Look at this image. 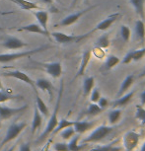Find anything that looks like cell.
<instances>
[{
  "instance_id": "1",
  "label": "cell",
  "mask_w": 145,
  "mask_h": 151,
  "mask_svg": "<svg viewBox=\"0 0 145 151\" xmlns=\"http://www.w3.org/2000/svg\"><path fill=\"white\" fill-rule=\"evenodd\" d=\"M62 93H63V83H61L60 85V89H59V93H58V97H57V101H56V106L55 108V111L50 116V119H48V122L45 127V129L44 130V132L42 133V135L39 136V138L38 139V142H42L44 141L45 138L48 137V135L50 133H52L53 129L56 127V125L58 124V112L59 109H60V102H61V98H62Z\"/></svg>"
},
{
  "instance_id": "2",
  "label": "cell",
  "mask_w": 145,
  "mask_h": 151,
  "mask_svg": "<svg viewBox=\"0 0 145 151\" xmlns=\"http://www.w3.org/2000/svg\"><path fill=\"white\" fill-rule=\"evenodd\" d=\"M115 127L113 125H100L95 129L86 138L83 140V143H98L105 138L108 137L113 132Z\"/></svg>"
},
{
  "instance_id": "3",
  "label": "cell",
  "mask_w": 145,
  "mask_h": 151,
  "mask_svg": "<svg viewBox=\"0 0 145 151\" xmlns=\"http://www.w3.org/2000/svg\"><path fill=\"white\" fill-rule=\"evenodd\" d=\"M47 47H41L34 48L32 50H26V52H14V53H0V63H7V62H11L17 59L27 58V56L36 55L38 52H44L45 50H47Z\"/></svg>"
},
{
  "instance_id": "4",
  "label": "cell",
  "mask_w": 145,
  "mask_h": 151,
  "mask_svg": "<svg viewBox=\"0 0 145 151\" xmlns=\"http://www.w3.org/2000/svg\"><path fill=\"white\" fill-rule=\"evenodd\" d=\"M89 35H90V33H87V34H85V35H81V36L67 35V34H64L61 32H52L50 34V36L55 40V42L60 45H66V44H70V42H77L79 41H81V40L87 38Z\"/></svg>"
},
{
  "instance_id": "5",
  "label": "cell",
  "mask_w": 145,
  "mask_h": 151,
  "mask_svg": "<svg viewBox=\"0 0 145 151\" xmlns=\"http://www.w3.org/2000/svg\"><path fill=\"white\" fill-rule=\"evenodd\" d=\"M139 140H140V134L136 132L135 130H129L123 135V145L124 151H134V149L138 146Z\"/></svg>"
},
{
  "instance_id": "6",
  "label": "cell",
  "mask_w": 145,
  "mask_h": 151,
  "mask_svg": "<svg viewBox=\"0 0 145 151\" xmlns=\"http://www.w3.org/2000/svg\"><path fill=\"white\" fill-rule=\"evenodd\" d=\"M27 127L26 122H20V124H12L8 127L5 137L3 139V141L1 142V146L9 143L12 140H14L17 136H19V134L23 132V129Z\"/></svg>"
},
{
  "instance_id": "7",
  "label": "cell",
  "mask_w": 145,
  "mask_h": 151,
  "mask_svg": "<svg viewBox=\"0 0 145 151\" xmlns=\"http://www.w3.org/2000/svg\"><path fill=\"white\" fill-rule=\"evenodd\" d=\"M2 75L5 76V77L15 78V79H18V80H21L22 82H25L26 84L30 85V86L33 88L34 91H35V93H36V95L38 94V91H37V88H36V85H35V81L32 80V79H31L25 72H23V71L9 70V71H7V72L2 73Z\"/></svg>"
},
{
  "instance_id": "8",
  "label": "cell",
  "mask_w": 145,
  "mask_h": 151,
  "mask_svg": "<svg viewBox=\"0 0 145 151\" xmlns=\"http://www.w3.org/2000/svg\"><path fill=\"white\" fill-rule=\"evenodd\" d=\"M1 45L7 50H19V48L29 45L28 42L22 41L19 38H16V37H7Z\"/></svg>"
},
{
  "instance_id": "9",
  "label": "cell",
  "mask_w": 145,
  "mask_h": 151,
  "mask_svg": "<svg viewBox=\"0 0 145 151\" xmlns=\"http://www.w3.org/2000/svg\"><path fill=\"white\" fill-rule=\"evenodd\" d=\"M94 7H95V6L88 7L87 9L82 10V11H80V12L74 13V14H70V15L66 16L65 18H63V19L61 20V22L59 23V26H61V27H67V26H70V25L74 24V23L77 22L82 16L85 15V14H86L87 12H89L90 10H92Z\"/></svg>"
},
{
  "instance_id": "10",
  "label": "cell",
  "mask_w": 145,
  "mask_h": 151,
  "mask_svg": "<svg viewBox=\"0 0 145 151\" xmlns=\"http://www.w3.org/2000/svg\"><path fill=\"white\" fill-rule=\"evenodd\" d=\"M45 72L52 78H59L62 74V65L60 62H50V63H42Z\"/></svg>"
},
{
  "instance_id": "11",
  "label": "cell",
  "mask_w": 145,
  "mask_h": 151,
  "mask_svg": "<svg viewBox=\"0 0 145 151\" xmlns=\"http://www.w3.org/2000/svg\"><path fill=\"white\" fill-rule=\"evenodd\" d=\"M119 17V13H113V14H111L110 16H108L107 18H105L103 21H101L100 23L96 25V27L94 28L93 31H91V33L95 32V31H106L108 30L109 28L112 26V25L115 23L118 18Z\"/></svg>"
},
{
  "instance_id": "12",
  "label": "cell",
  "mask_w": 145,
  "mask_h": 151,
  "mask_svg": "<svg viewBox=\"0 0 145 151\" xmlns=\"http://www.w3.org/2000/svg\"><path fill=\"white\" fill-rule=\"evenodd\" d=\"M28 106H24L21 108H9L0 105V121H4V119L12 118L13 116L23 112L24 110H26Z\"/></svg>"
},
{
  "instance_id": "13",
  "label": "cell",
  "mask_w": 145,
  "mask_h": 151,
  "mask_svg": "<svg viewBox=\"0 0 145 151\" xmlns=\"http://www.w3.org/2000/svg\"><path fill=\"white\" fill-rule=\"evenodd\" d=\"M134 94H135V91H131V92H126V94H123V96L118 97V98L113 103V109L126 107V105H128L130 103V101L132 100Z\"/></svg>"
},
{
  "instance_id": "14",
  "label": "cell",
  "mask_w": 145,
  "mask_h": 151,
  "mask_svg": "<svg viewBox=\"0 0 145 151\" xmlns=\"http://www.w3.org/2000/svg\"><path fill=\"white\" fill-rule=\"evenodd\" d=\"M94 127H95V124L88 121L74 122V124H73V129H74L75 132L78 133V134H83V133L87 132L88 130L92 129Z\"/></svg>"
},
{
  "instance_id": "15",
  "label": "cell",
  "mask_w": 145,
  "mask_h": 151,
  "mask_svg": "<svg viewBox=\"0 0 145 151\" xmlns=\"http://www.w3.org/2000/svg\"><path fill=\"white\" fill-rule=\"evenodd\" d=\"M18 31H26V32H30V33L39 34V35L47 37V38H50V34L42 29V28L39 26L38 23H32V24L26 25V26H23L22 28L18 29Z\"/></svg>"
},
{
  "instance_id": "16",
  "label": "cell",
  "mask_w": 145,
  "mask_h": 151,
  "mask_svg": "<svg viewBox=\"0 0 145 151\" xmlns=\"http://www.w3.org/2000/svg\"><path fill=\"white\" fill-rule=\"evenodd\" d=\"M36 88H39L44 92H47L50 95V99H52V92H53V86L52 84V82L45 78H39L38 80L35 81Z\"/></svg>"
},
{
  "instance_id": "17",
  "label": "cell",
  "mask_w": 145,
  "mask_h": 151,
  "mask_svg": "<svg viewBox=\"0 0 145 151\" xmlns=\"http://www.w3.org/2000/svg\"><path fill=\"white\" fill-rule=\"evenodd\" d=\"M133 82H134V75L133 74H130V75H127L126 78L123 79V81L121 82V86H119V89L118 91V94H116V98L123 96V94H126L130 87L132 86Z\"/></svg>"
},
{
  "instance_id": "18",
  "label": "cell",
  "mask_w": 145,
  "mask_h": 151,
  "mask_svg": "<svg viewBox=\"0 0 145 151\" xmlns=\"http://www.w3.org/2000/svg\"><path fill=\"white\" fill-rule=\"evenodd\" d=\"M91 58V52L90 50H86V52H83L82 55V58L80 61V65H79V69L77 71V74H76V77H79V76H83L85 74V71H86V68L88 66V63L90 61Z\"/></svg>"
},
{
  "instance_id": "19",
  "label": "cell",
  "mask_w": 145,
  "mask_h": 151,
  "mask_svg": "<svg viewBox=\"0 0 145 151\" xmlns=\"http://www.w3.org/2000/svg\"><path fill=\"white\" fill-rule=\"evenodd\" d=\"M34 15H35L36 19L38 20V24L39 26H41L45 31L48 32V30H47L48 13L47 11H42V10L36 11V12H34Z\"/></svg>"
},
{
  "instance_id": "20",
  "label": "cell",
  "mask_w": 145,
  "mask_h": 151,
  "mask_svg": "<svg viewBox=\"0 0 145 151\" xmlns=\"http://www.w3.org/2000/svg\"><path fill=\"white\" fill-rule=\"evenodd\" d=\"M9 1L17 4L21 9L24 10H42V8L38 4L33 3V2L28 1V0H9Z\"/></svg>"
},
{
  "instance_id": "21",
  "label": "cell",
  "mask_w": 145,
  "mask_h": 151,
  "mask_svg": "<svg viewBox=\"0 0 145 151\" xmlns=\"http://www.w3.org/2000/svg\"><path fill=\"white\" fill-rule=\"evenodd\" d=\"M42 114L39 112V110L37 109V107L35 108L34 111V116H33V121H32V134H35V132L38 130V129L42 127Z\"/></svg>"
},
{
  "instance_id": "22",
  "label": "cell",
  "mask_w": 145,
  "mask_h": 151,
  "mask_svg": "<svg viewBox=\"0 0 145 151\" xmlns=\"http://www.w3.org/2000/svg\"><path fill=\"white\" fill-rule=\"evenodd\" d=\"M134 32H135V35L139 41L144 42V40H145V24H144L143 20L140 19L135 22Z\"/></svg>"
},
{
  "instance_id": "23",
  "label": "cell",
  "mask_w": 145,
  "mask_h": 151,
  "mask_svg": "<svg viewBox=\"0 0 145 151\" xmlns=\"http://www.w3.org/2000/svg\"><path fill=\"white\" fill-rule=\"evenodd\" d=\"M36 107H37V109L39 110V112L41 113L42 115H44L45 118H47V116L50 115L47 104L45 103L44 100H42L38 94H37V98H36Z\"/></svg>"
},
{
  "instance_id": "24",
  "label": "cell",
  "mask_w": 145,
  "mask_h": 151,
  "mask_svg": "<svg viewBox=\"0 0 145 151\" xmlns=\"http://www.w3.org/2000/svg\"><path fill=\"white\" fill-rule=\"evenodd\" d=\"M95 87V78L93 76L90 77H86L83 81V94L84 96L90 95L91 91L93 90V88Z\"/></svg>"
},
{
  "instance_id": "25",
  "label": "cell",
  "mask_w": 145,
  "mask_h": 151,
  "mask_svg": "<svg viewBox=\"0 0 145 151\" xmlns=\"http://www.w3.org/2000/svg\"><path fill=\"white\" fill-rule=\"evenodd\" d=\"M134 8L136 14L141 19H144V0H129Z\"/></svg>"
},
{
  "instance_id": "26",
  "label": "cell",
  "mask_w": 145,
  "mask_h": 151,
  "mask_svg": "<svg viewBox=\"0 0 145 151\" xmlns=\"http://www.w3.org/2000/svg\"><path fill=\"white\" fill-rule=\"evenodd\" d=\"M80 135L81 134H76L74 136H72L70 139H69V142L67 143L68 145V149L69 151H80L82 149L81 145H79V140H80Z\"/></svg>"
},
{
  "instance_id": "27",
  "label": "cell",
  "mask_w": 145,
  "mask_h": 151,
  "mask_svg": "<svg viewBox=\"0 0 145 151\" xmlns=\"http://www.w3.org/2000/svg\"><path fill=\"white\" fill-rule=\"evenodd\" d=\"M73 124H74V122L73 121H69V119H64V118L61 119L60 121H58V124H57V125H56L55 129H53L52 133L53 134H57V133L60 132L62 129H66V127H72Z\"/></svg>"
},
{
  "instance_id": "28",
  "label": "cell",
  "mask_w": 145,
  "mask_h": 151,
  "mask_svg": "<svg viewBox=\"0 0 145 151\" xmlns=\"http://www.w3.org/2000/svg\"><path fill=\"white\" fill-rule=\"evenodd\" d=\"M121 109H118V108H116V109H113L111 112L109 113V116H108V119H109V122L112 125L116 124V122H118L119 119L121 118Z\"/></svg>"
},
{
  "instance_id": "29",
  "label": "cell",
  "mask_w": 145,
  "mask_h": 151,
  "mask_svg": "<svg viewBox=\"0 0 145 151\" xmlns=\"http://www.w3.org/2000/svg\"><path fill=\"white\" fill-rule=\"evenodd\" d=\"M119 62H121V59H119L118 56L111 55L108 56L106 63H105V68H106L107 70H111V69H113V67H116Z\"/></svg>"
},
{
  "instance_id": "30",
  "label": "cell",
  "mask_w": 145,
  "mask_h": 151,
  "mask_svg": "<svg viewBox=\"0 0 145 151\" xmlns=\"http://www.w3.org/2000/svg\"><path fill=\"white\" fill-rule=\"evenodd\" d=\"M103 112V109L99 107V105L97 103H91L89 104V106L87 108V111H86V114L88 116H98Z\"/></svg>"
},
{
  "instance_id": "31",
  "label": "cell",
  "mask_w": 145,
  "mask_h": 151,
  "mask_svg": "<svg viewBox=\"0 0 145 151\" xmlns=\"http://www.w3.org/2000/svg\"><path fill=\"white\" fill-rule=\"evenodd\" d=\"M123 148L119 146H116V145H100V146H96L92 148L90 151H121Z\"/></svg>"
},
{
  "instance_id": "32",
  "label": "cell",
  "mask_w": 145,
  "mask_h": 151,
  "mask_svg": "<svg viewBox=\"0 0 145 151\" xmlns=\"http://www.w3.org/2000/svg\"><path fill=\"white\" fill-rule=\"evenodd\" d=\"M59 133H60V136L64 139V140H69L72 136L75 135L76 132H75L74 129H73V125H72V127H68L66 129H62Z\"/></svg>"
},
{
  "instance_id": "33",
  "label": "cell",
  "mask_w": 145,
  "mask_h": 151,
  "mask_svg": "<svg viewBox=\"0 0 145 151\" xmlns=\"http://www.w3.org/2000/svg\"><path fill=\"white\" fill-rule=\"evenodd\" d=\"M97 45L101 48H107L110 47V40H109V36L107 34L101 36L100 38L97 40Z\"/></svg>"
},
{
  "instance_id": "34",
  "label": "cell",
  "mask_w": 145,
  "mask_h": 151,
  "mask_svg": "<svg viewBox=\"0 0 145 151\" xmlns=\"http://www.w3.org/2000/svg\"><path fill=\"white\" fill-rule=\"evenodd\" d=\"M19 98V96H15V95H12L11 92H6L5 90H3L0 94V104L2 103H5L7 101H10V100H14V99H17Z\"/></svg>"
},
{
  "instance_id": "35",
  "label": "cell",
  "mask_w": 145,
  "mask_h": 151,
  "mask_svg": "<svg viewBox=\"0 0 145 151\" xmlns=\"http://www.w3.org/2000/svg\"><path fill=\"white\" fill-rule=\"evenodd\" d=\"M130 36H131V32H130V29L126 25H123L121 27V39L123 40L124 42H128L130 39Z\"/></svg>"
},
{
  "instance_id": "36",
  "label": "cell",
  "mask_w": 145,
  "mask_h": 151,
  "mask_svg": "<svg viewBox=\"0 0 145 151\" xmlns=\"http://www.w3.org/2000/svg\"><path fill=\"white\" fill-rule=\"evenodd\" d=\"M136 112H135V119L138 121H143L145 119V109L141 105H136Z\"/></svg>"
},
{
  "instance_id": "37",
  "label": "cell",
  "mask_w": 145,
  "mask_h": 151,
  "mask_svg": "<svg viewBox=\"0 0 145 151\" xmlns=\"http://www.w3.org/2000/svg\"><path fill=\"white\" fill-rule=\"evenodd\" d=\"M132 55H133V61H138L144 58L145 55V47H142V48H138V50H135L132 52Z\"/></svg>"
},
{
  "instance_id": "38",
  "label": "cell",
  "mask_w": 145,
  "mask_h": 151,
  "mask_svg": "<svg viewBox=\"0 0 145 151\" xmlns=\"http://www.w3.org/2000/svg\"><path fill=\"white\" fill-rule=\"evenodd\" d=\"M101 98V93L98 88H93V90L90 93V101L91 103H97L99 99Z\"/></svg>"
},
{
  "instance_id": "39",
  "label": "cell",
  "mask_w": 145,
  "mask_h": 151,
  "mask_svg": "<svg viewBox=\"0 0 145 151\" xmlns=\"http://www.w3.org/2000/svg\"><path fill=\"white\" fill-rule=\"evenodd\" d=\"M53 149L55 151H69L68 145L65 142H56L53 144Z\"/></svg>"
},
{
  "instance_id": "40",
  "label": "cell",
  "mask_w": 145,
  "mask_h": 151,
  "mask_svg": "<svg viewBox=\"0 0 145 151\" xmlns=\"http://www.w3.org/2000/svg\"><path fill=\"white\" fill-rule=\"evenodd\" d=\"M97 104L99 105V107L102 108V109H106V108L109 106V101H108V99L106 98V97H102L99 99V101L97 102Z\"/></svg>"
},
{
  "instance_id": "41",
  "label": "cell",
  "mask_w": 145,
  "mask_h": 151,
  "mask_svg": "<svg viewBox=\"0 0 145 151\" xmlns=\"http://www.w3.org/2000/svg\"><path fill=\"white\" fill-rule=\"evenodd\" d=\"M133 52V50H132ZM132 52H128L126 55V56L123 58V60H121V63L123 64H129L130 62L133 61V55H132Z\"/></svg>"
},
{
  "instance_id": "42",
  "label": "cell",
  "mask_w": 145,
  "mask_h": 151,
  "mask_svg": "<svg viewBox=\"0 0 145 151\" xmlns=\"http://www.w3.org/2000/svg\"><path fill=\"white\" fill-rule=\"evenodd\" d=\"M19 151H31V146L29 143H22L20 145Z\"/></svg>"
},
{
  "instance_id": "43",
  "label": "cell",
  "mask_w": 145,
  "mask_h": 151,
  "mask_svg": "<svg viewBox=\"0 0 145 151\" xmlns=\"http://www.w3.org/2000/svg\"><path fill=\"white\" fill-rule=\"evenodd\" d=\"M140 105L141 106H145V90L140 95Z\"/></svg>"
},
{
  "instance_id": "44",
  "label": "cell",
  "mask_w": 145,
  "mask_h": 151,
  "mask_svg": "<svg viewBox=\"0 0 145 151\" xmlns=\"http://www.w3.org/2000/svg\"><path fill=\"white\" fill-rule=\"evenodd\" d=\"M42 3H45V4H52V1L53 0H41Z\"/></svg>"
},
{
  "instance_id": "45",
  "label": "cell",
  "mask_w": 145,
  "mask_h": 151,
  "mask_svg": "<svg viewBox=\"0 0 145 151\" xmlns=\"http://www.w3.org/2000/svg\"><path fill=\"white\" fill-rule=\"evenodd\" d=\"M78 1H79V0H73V1H72V4H71V7H74V6H75V4L77 3Z\"/></svg>"
},
{
  "instance_id": "46",
  "label": "cell",
  "mask_w": 145,
  "mask_h": 151,
  "mask_svg": "<svg viewBox=\"0 0 145 151\" xmlns=\"http://www.w3.org/2000/svg\"><path fill=\"white\" fill-rule=\"evenodd\" d=\"M15 148H16V146H12V147H10L9 149H7L5 151H15Z\"/></svg>"
},
{
  "instance_id": "47",
  "label": "cell",
  "mask_w": 145,
  "mask_h": 151,
  "mask_svg": "<svg viewBox=\"0 0 145 151\" xmlns=\"http://www.w3.org/2000/svg\"><path fill=\"white\" fill-rule=\"evenodd\" d=\"M140 77H145V67H144L143 71H142V73L140 74Z\"/></svg>"
},
{
  "instance_id": "48",
  "label": "cell",
  "mask_w": 145,
  "mask_h": 151,
  "mask_svg": "<svg viewBox=\"0 0 145 151\" xmlns=\"http://www.w3.org/2000/svg\"><path fill=\"white\" fill-rule=\"evenodd\" d=\"M140 151H145V141H144L143 145H142V146H141V149H140Z\"/></svg>"
},
{
  "instance_id": "49",
  "label": "cell",
  "mask_w": 145,
  "mask_h": 151,
  "mask_svg": "<svg viewBox=\"0 0 145 151\" xmlns=\"http://www.w3.org/2000/svg\"><path fill=\"white\" fill-rule=\"evenodd\" d=\"M0 90H4L3 85H2V83H1V80H0Z\"/></svg>"
},
{
  "instance_id": "50",
  "label": "cell",
  "mask_w": 145,
  "mask_h": 151,
  "mask_svg": "<svg viewBox=\"0 0 145 151\" xmlns=\"http://www.w3.org/2000/svg\"><path fill=\"white\" fill-rule=\"evenodd\" d=\"M141 122H142V124H144V125H145V119H143V121H141Z\"/></svg>"
},
{
  "instance_id": "51",
  "label": "cell",
  "mask_w": 145,
  "mask_h": 151,
  "mask_svg": "<svg viewBox=\"0 0 145 151\" xmlns=\"http://www.w3.org/2000/svg\"><path fill=\"white\" fill-rule=\"evenodd\" d=\"M0 30H3V28H1V27H0Z\"/></svg>"
},
{
  "instance_id": "52",
  "label": "cell",
  "mask_w": 145,
  "mask_h": 151,
  "mask_svg": "<svg viewBox=\"0 0 145 151\" xmlns=\"http://www.w3.org/2000/svg\"><path fill=\"white\" fill-rule=\"evenodd\" d=\"M2 91H3V90H0V94H1V92H2Z\"/></svg>"
},
{
  "instance_id": "53",
  "label": "cell",
  "mask_w": 145,
  "mask_h": 151,
  "mask_svg": "<svg viewBox=\"0 0 145 151\" xmlns=\"http://www.w3.org/2000/svg\"><path fill=\"white\" fill-rule=\"evenodd\" d=\"M0 127H1V124H0Z\"/></svg>"
}]
</instances>
